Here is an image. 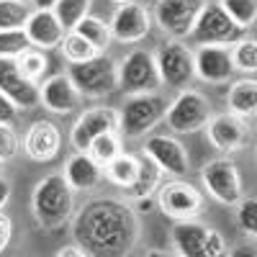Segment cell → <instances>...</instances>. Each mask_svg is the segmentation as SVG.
<instances>
[{"instance_id":"obj_1","label":"cell","mask_w":257,"mask_h":257,"mask_svg":"<svg viewBox=\"0 0 257 257\" xmlns=\"http://www.w3.org/2000/svg\"><path fill=\"white\" fill-rule=\"evenodd\" d=\"M72 231L90 257H126L139 239V221L123 201L95 198L82 206Z\"/></svg>"},{"instance_id":"obj_2","label":"cell","mask_w":257,"mask_h":257,"mask_svg":"<svg viewBox=\"0 0 257 257\" xmlns=\"http://www.w3.org/2000/svg\"><path fill=\"white\" fill-rule=\"evenodd\" d=\"M72 188L64 175H47L44 180H39V185L34 188V198H31V208L34 216L39 221L41 229L47 231H57L72 219L75 211V196Z\"/></svg>"},{"instance_id":"obj_3","label":"cell","mask_w":257,"mask_h":257,"mask_svg":"<svg viewBox=\"0 0 257 257\" xmlns=\"http://www.w3.org/2000/svg\"><path fill=\"white\" fill-rule=\"evenodd\" d=\"M67 75L77 93L85 98H103L118 88V64L105 54H98L82 64H72Z\"/></svg>"},{"instance_id":"obj_4","label":"cell","mask_w":257,"mask_h":257,"mask_svg":"<svg viewBox=\"0 0 257 257\" xmlns=\"http://www.w3.org/2000/svg\"><path fill=\"white\" fill-rule=\"evenodd\" d=\"M167 100L160 93H137L123 103L121 111V132L126 137H144L152 126L167 116Z\"/></svg>"},{"instance_id":"obj_5","label":"cell","mask_w":257,"mask_h":257,"mask_svg":"<svg viewBox=\"0 0 257 257\" xmlns=\"http://www.w3.org/2000/svg\"><path fill=\"white\" fill-rule=\"evenodd\" d=\"M190 39L201 47H221V44H237L244 39V29H239L226 16V11L219 3H206L201 11L196 26L190 31Z\"/></svg>"},{"instance_id":"obj_6","label":"cell","mask_w":257,"mask_h":257,"mask_svg":"<svg viewBox=\"0 0 257 257\" xmlns=\"http://www.w3.org/2000/svg\"><path fill=\"white\" fill-rule=\"evenodd\" d=\"M160 70L155 54H149L147 49H134L128 52L121 64H118V88L128 93H155L160 88Z\"/></svg>"},{"instance_id":"obj_7","label":"cell","mask_w":257,"mask_h":257,"mask_svg":"<svg viewBox=\"0 0 257 257\" xmlns=\"http://www.w3.org/2000/svg\"><path fill=\"white\" fill-rule=\"evenodd\" d=\"M157 203H160L165 216L175 219V221H193L196 216L203 213V196H201V190L193 188L190 183H183L180 178L160 185Z\"/></svg>"},{"instance_id":"obj_8","label":"cell","mask_w":257,"mask_h":257,"mask_svg":"<svg viewBox=\"0 0 257 257\" xmlns=\"http://www.w3.org/2000/svg\"><path fill=\"white\" fill-rule=\"evenodd\" d=\"M167 126L175 134H196L198 128H206L211 121V105L196 90H183L173 105L167 108Z\"/></svg>"},{"instance_id":"obj_9","label":"cell","mask_w":257,"mask_h":257,"mask_svg":"<svg viewBox=\"0 0 257 257\" xmlns=\"http://www.w3.org/2000/svg\"><path fill=\"white\" fill-rule=\"evenodd\" d=\"M201 180L206 190L224 206H234L242 201V175L229 160H211L201 170Z\"/></svg>"},{"instance_id":"obj_10","label":"cell","mask_w":257,"mask_h":257,"mask_svg":"<svg viewBox=\"0 0 257 257\" xmlns=\"http://www.w3.org/2000/svg\"><path fill=\"white\" fill-rule=\"evenodd\" d=\"M155 59H157L160 80L170 88H185L196 77V54L180 41H167Z\"/></svg>"},{"instance_id":"obj_11","label":"cell","mask_w":257,"mask_h":257,"mask_svg":"<svg viewBox=\"0 0 257 257\" xmlns=\"http://www.w3.org/2000/svg\"><path fill=\"white\" fill-rule=\"evenodd\" d=\"M203 8H206V0H157L155 18L162 26V31H167L175 39H183L190 36Z\"/></svg>"},{"instance_id":"obj_12","label":"cell","mask_w":257,"mask_h":257,"mask_svg":"<svg viewBox=\"0 0 257 257\" xmlns=\"http://www.w3.org/2000/svg\"><path fill=\"white\" fill-rule=\"evenodd\" d=\"M116 128H121V113H116L113 108H105V105H100V108L85 111V113L75 121L72 132H70V142H72V147L77 149V152H88L90 144H93L100 134L116 132Z\"/></svg>"},{"instance_id":"obj_13","label":"cell","mask_w":257,"mask_h":257,"mask_svg":"<svg viewBox=\"0 0 257 257\" xmlns=\"http://www.w3.org/2000/svg\"><path fill=\"white\" fill-rule=\"evenodd\" d=\"M0 93H3L16 108L29 111V108H36L41 103L39 85L21 75L16 59H6V57H0Z\"/></svg>"},{"instance_id":"obj_14","label":"cell","mask_w":257,"mask_h":257,"mask_svg":"<svg viewBox=\"0 0 257 257\" xmlns=\"http://www.w3.org/2000/svg\"><path fill=\"white\" fill-rule=\"evenodd\" d=\"M111 36L121 44H134L142 41L152 29V16L142 3H123L111 18Z\"/></svg>"},{"instance_id":"obj_15","label":"cell","mask_w":257,"mask_h":257,"mask_svg":"<svg viewBox=\"0 0 257 257\" xmlns=\"http://www.w3.org/2000/svg\"><path fill=\"white\" fill-rule=\"evenodd\" d=\"M142 152L149 155L160 165L162 173L173 175V178H183L188 173V167H190L185 147L173 137H149L142 147Z\"/></svg>"},{"instance_id":"obj_16","label":"cell","mask_w":257,"mask_h":257,"mask_svg":"<svg viewBox=\"0 0 257 257\" xmlns=\"http://www.w3.org/2000/svg\"><path fill=\"white\" fill-rule=\"evenodd\" d=\"M208 142L219 152H237L247 142V123L237 113H219L208 121Z\"/></svg>"},{"instance_id":"obj_17","label":"cell","mask_w":257,"mask_h":257,"mask_svg":"<svg viewBox=\"0 0 257 257\" xmlns=\"http://www.w3.org/2000/svg\"><path fill=\"white\" fill-rule=\"evenodd\" d=\"M26 34L31 39V47H39V49H54V47H62L64 36H67V29L59 24V18L54 11H34L26 21Z\"/></svg>"},{"instance_id":"obj_18","label":"cell","mask_w":257,"mask_h":257,"mask_svg":"<svg viewBox=\"0 0 257 257\" xmlns=\"http://www.w3.org/2000/svg\"><path fill=\"white\" fill-rule=\"evenodd\" d=\"M62 132L54 121H36L26 134V155L34 162H49L59 155Z\"/></svg>"},{"instance_id":"obj_19","label":"cell","mask_w":257,"mask_h":257,"mask_svg":"<svg viewBox=\"0 0 257 257\" xmlns=\"http://www.w3.org/2000/svg\"><path fill=\"white\" fill-rule=\"evenodd\" d=\"M41 105L52 113H72L80 103V93L72 85L70 75H54L44 85H39Z\"/></svg>"},{"instance_id":"obj_20","label":"cell","mask_w":257,"mask_h":257,"mask_svg":"<svg viewBox=\"0 0 257 257\" xmlns=\"http://www.w3.org/2000/svg\"><path fill=\"white\" fill-rule=\"evenodd\" d=\"M234 72L231 52L224 47H201L196 52V75L206 82H229Z\"/></svg>"},{"instance_id":"obj_21","label":"cell","mask_w":257,"mask_h":257,"mask_svg":"<svg viewBox=\"0 0 257 257\" xmlns=\"http://www.w3.org/2000/svg\"><path fill=\"white\" fill-rule=\"evenodd\" d=\"M64 178L72 190H93L103 180V167L90 157V152H75L64 162Z\"/></svg>"},{"instance_id":"obj_22","label":"cell","mask_w":257,"mask_h":257,"mask_svg":"<svg viewBox=\"0 0 257 257\" xmlns=\"http://www.w3.org/2000/svg\"><path fill=\"white\" fill-rule=\"evenodd\" d=\"M208 226L193 221H178L173 226V242L180 257H208L206 254V242H208Z\"/></svg>"},{"instance_id":"obj_23","label":"cell","mask_w":257,"mask_h":257,"mask_svg":"<svg viewBox=\"0 0 257 257\" xmlns=\"http://www.w3.org/2000/svg\"><path fill=\"white\" fill-rule=\"evenodd\" d=\"M226 103H229L231 113H237V116L257 113V80L244 77V80L231 82V88L226 93Z\"/></svg>"},{"instance_id":"obj_24","label":"cell","mask_w":257,"mask_h":257,"mask_svg":"<svg viewBox=\"0 0 257 257\" xmlns=\"http://www.w3.org/2000/svg\"><path fill=\"white\" fill-rule=\"evenodd\" d=\"M160 180H162V170H160V165L149 157V155H139V178H137V183L132 185V188H126V193L132 198H149L152 193L160 188Z\"/></svg>"},{"instance_id":"obj_25","label":"cell","mask_w":257,"mask_h":257,"mask_svg":"<svg viewBox=\"0 0 257 257\" xmlns=\"http://www.w3.org/2000/svg\"><path fill=\"white\" fill-rule=\"evenodd\" d=\"M103 175L118 188H132L139 178V155H123L121 152L116 160H111L105 165Z\"/></svg>"},{"instance_id":"obj_26","label":"cell","mask_w":257,"mask_h":257,"mask_svg":"<svg viewBox=\"0 0 257 257\" xmlns=\"http://www.w3.org/2000/svg\"><path fill=\"white\" fill-rule=\"evenodd\" d=\"M31 13H34L31 3H24V0H0V31L24 29Z\"/></svg>"},{"instance_id":"obj_27","label":"cell","mask_w":257,"mask_h":257,"mask_svg":"<svg viewBox=\"0 0 257 257\" xmlns=\"http://www.w3.org/2000/svg\"><path fill=\"white\" fill-rule=\"evenodd\" d=\"M62 54H64V59H67L70 64H82V62H90V59H95L100 52L90 44L88 39H82L77 31H72V34H67L64 36V41H62Z\"/></svg>"},{"instance_id":"obj_28","label":"cell","mask_w":257,"mask_h":257,"mask_svg":"<svg viewBox=\"0 0 257 257\" xmlns=\"http://www.w3.org/2000/svg\"><path fill=\"white\" fill-rule=\"evenodd\" d=\"M75 31L82 36V39H88L90 44L98 49V52H103L105 47L111 44V26L105 24V21H100V18H95V16H88V18H82L80 24L75 26Z\"/></svg>"},{"instance_id":"obj_29","label":"cell","mask_w":257,"mask_h":257,"mask_svg":"<svg viewBox=\"0 0 257 257\" xmlns=\"http://www.w3.org/2000/svg\"><path fill=\"white\" fill-rule=\"evenodd\" d=\"M90 6H93V0H59L54 13H57L59 24L64 29L75 31V26L80 24V21L90 16Z\"/></svg>"},{"instance_id":"obj_30","label":"cell","mask_w":257,"mask_h":257,"mask_svg":"<svg viewBox=\"0 0 257 257\" xmlns=\"http://www.w3.org/2000/svg\"><path fill=\"white\" fill-rule=\"evenodd\" d=\"M219 6L244 31L257 21V0H219Z\"/></svg>"},{"instance_id":"obj_31","label":"cell","mask_w":257,"mask_h":257,"mask_svg":"<svg viewBox=\"0 0 257 257\" xmlns=\"http://www.w3.org/2000/svg\"><path fill=\"white\" fill-rule=\"evenodd\" d=\"M31 49V39L26 29H11V31H0V57L6 59H18L24 52Z\"/></svg>"},{"instance_id":"obj_32","label":"cell","mask_w":257,"mask_h":257,"mask_svg":"<svg viewBox=\"0 0 257 257\" xmlns=\"http://www.w3.org/2000/svg\"><path fill=\"white\" fill-rule=\"evenodd\" d=\"M90 157L98 162V165H108L111 160H116L121 155V139L116 137V132H108V134H100L93 144H90Z\"/></svg>"},{"instance_id":"obj_33","label":"cell","mask_w":257,"mask_h":257,"mask_svg":"<svg viewBox=\"0 0 257 257\" xmlns=\"http://www.w3.org/2000/svg\"><path fill=\"white\" fill-rule=\"evenodd\" d=\"M16 64H18V70H21V75L24 77H29L31 82H36V80H41L44 77V72H47V54L41 52V49H29V52H24L18 59H16Z\"/></svg>"},{"instance_id":"obj_34","label":"cell","mask_w":257,"mask_h":257,"mask_svg":"<svg viewBox=\"0 0 257 257\" xmlns=\"http://www.w3.org/2000/svg\"><path fill=\"white\" fill-rule=\"evenodd\" d=\"M234 70L239 72H257V39H242L231 49Z\"/></svg>"},{"instance_id":"obj_35","label":"cell","mask_w":257,"mask_h":257,"mask_svg":"<svg viewBox=\"0 0 257 257\" xmlns=\"http://www.w3.org/2000/svg\"><path fill=\"white\" fill-rule=\"evenodd\" d=\"M237 224L247 237H257V198H244L237 203Z\"/></svg>"},{"instance_id":"obj_36","label":"cell","mask_w":257,"mask_h":257,"mask_svg":"<svg viewBox=\"0 0 257 257\" xmlns=\"http://www.w3.org/2000/svg\"><path fill=\"white\" fill-rule=\"evenodd\" d=\"M18 155V134L13 123L0 121V162H8Z\"/></svg>"},{"instance_id":"obj_37","label":"cell","mask_w":257,"mask_h":257,"mask_svg":"<svg viewBox=\"0 0 257 257\" xmlns=\"http://www.w3.org/2000/svg\"><path fill=\"white\" fill-rule=\"evenodd\" d=\"M11 234H13V221L6 216V213H0V252H3L11 242Z\"/></svg>"},{"instance_id":"obj_38","label":"cell","mask_w":257,"mask_h":257,"mask_svg":"<svg viewBox=\"0 0 257 257\" xmlns=\"http://www.w3.org/2000/svg\"><path fill=\"white\" fill-rule=\"evenodd\" d=\"M16 105L3 95V93H0V121H8V123H13V118H16Z\"/></svg>"},{"instance_id":"obj_39","label":"cell","mask_w":257,"mask_h":257,"mask_svg":"<svg viewBox=\"0 0 257 257\" xmlns=\"http://www.w3.org/2000/svg\"><path fill=\"white\" fill-rule=\"evenodd\" d=\"M57 257H90L88 252H85L80 244H67V247H62L57 252Z\"/></svg>"},{"instance_id":"obj_40","label":"cell","mask_w":257,"mask_h":257,"mask_svg":"<svg viewBox=\"0 0 257 257\" xmlns=\"http://www.w3.org/2000/svg\"><path fill=\"white\" fill-rule=\"evenodd\" d=\"M59 0H31L34 11H54Z\"/></svg>"},{"instance_id":"obj_41","label":"cell","mask_w":257,"mask_h":257,"mask_svg":"<svg viewBox=\"0 0 257 257\" xmlns=\"http://www.w3.org/2000/svg\"><path fill=\"white\" fill-rule=\"evenodd\" d=\"M8 196H11V183L6 180V178H0V208L6 206V201H8Z\"/></svg>"},{"instance_id":"obj_42","label":"cell","mask_w":257,"mask_h":257,"mask_svg":"<svg viewBox=\"0 0 257 257\" xmlns=\"http://www.w3.org/2000/svg\"><path fill=\"white\" fill-rule=\"evenodd\" d=\"M229 257H257V252H254L252 247H244V244H242V247H237V249H234Z\"/></svg>"},{"instance_id":"obj_43","label":"cell","mask_w":257,"mask_h":257,"mask_svg":"<svg viewBox=\"0 0 257 257\" xmlns=\"http://www.w3.org/2000/svg\"><path fill=\"white\" fill-rule=\"evenodd\" d=\"M144 257H178V254H167V252H162V249H152V252H147Z\"/></svg>"},{"instance_id":"obj_44","label":"cell","mask_w":257,"mask_h":257,"mask_svg":"<svg viewBox=\"0 0 257 257\" xmlns=\"http://www.w3.org/2000/svg\"><path fill=\"white\" fill-rule=\"evenodd\" d=\"M113 3H121L123 6V3H134V0H113Z\"/></svg>"},{"instance_id":"obj_45","label":"cell","mask_w":257,"mask_h":257,"mask_svg":"<svg viewBox=\"0 0 257 257\" xmlns=\"http://www.w3.org/2000/svg\"><path fill=\"white\" fill-rule=\"evenodd\" d=\"M24 3H31V0H24Z\"/></svg>"},{"instance_id":"obj_46","label":"cell","mask_w":257,"mask_h":257,"mask_svg":"<svg viewBox=\"0 0 257 257\" xmlns=\"http://www.w3.org/2000/svg\"><path fill=\"white\" fill-rule=\"evenodd\" d=\"M0 170H3V162H0Z\"/></svg>"}]
</instances>
